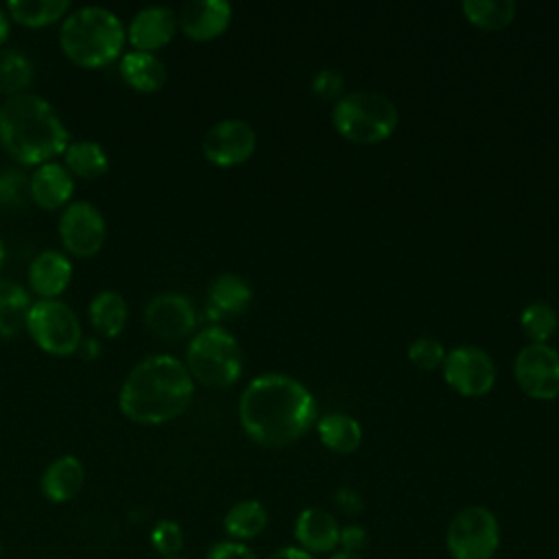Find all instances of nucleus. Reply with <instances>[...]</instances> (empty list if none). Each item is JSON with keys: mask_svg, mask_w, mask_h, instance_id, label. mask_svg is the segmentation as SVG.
Instances as JSON below:
<instances>
[{"mask_svg": "<svg viewBox=\"0 0 559 559\" xmlns=\"http://www.w3.org/2000/svg\"><path fill=\"white\" fill-rule=\"evenodd\" d=\"M238 417L251 441L264 448H284L312 428L317 406L299 380L284 373H264L245 386Z\"/></svg>", "mask_w": 559, "mask_h": 559, "instance_id": "f257e3e1", "label": "nucleus"}, {"mask_svg": "<svg viewBox=\"0 0 559 559\" xmlns=\"http://www.w3.org/2000/svg\"><path fill=\"white\" fill-rule=\"evenodd\" d=\"M192 393L188 367L170 354H155L129 371L120 386L118 406L135 424L159 426L179 417L192 402Z\"/></svg>", "mask_w": 559, "mask_h": 559, "instance_id": "f03ea898", "label": "nucleus"}, {"mask_svg": "<svg viewBox=\"0 0 559 559\" xmlns=\"http://www.w3.org/2000/svg\"><path fill=\"white\" fill-rule=\"evenodd\" d=\"M68 129L57 109L39 94L24 92L0 105V146L22 166H41L63 155Z\"/></svg>", "mask_w": 559, "mask_h": 559, "instance_id": "7ed1b4c3", "label": "nucleus"}, {"mask_svg": "<svg viewBox=\"0 0 559 559\" xmlns=\"http://www.w3.org/2000/svg\"><path fill=\"white\" fill-rule=\"evenodd\" d=\"M127 28L122 20L98 4L70 11L61 20V52L81 68H103L122 57Z\"/></svg>", "mask_w": 559, "mask_h": 559, "instance_id": "20e7f679", "label": "nucleus"}, {"mask_svg": "<svg viewBox=\"0 0 559 559\" xmlns=\"http://www.w3.org/2000/svg\"><path fill=\"white\" fill-rule=\"evenodd\" d=\"M332 124L338 135L356 144H376L386 140L397 127L393 100L376 92L343 94L332 109Z\"/></svg>", "mask_w": 559, "mask_h": 559, "instance_id": "39448f33", "label": "nucleus"}, {"mask_svg": "<svg viewBox=\"0 0 559 559\" xmlns=\"http://www.w3.org/2000/svg\"><path fill=\"white\" fill-rule=\"evenodd\" d=\"M183 365L192 380L212 389H225L242 373V352L225 328L210 325L190 338Z\"/></svg>", "mask_w": 559, "mask_h": 559, "instance_id": "423d86ee", "label": "nucleus"}, {"mask_svg": "<svg viewBox=\"0 0 559 559\" xmlns=\"http://www.w3.org/2000/svg\"><path fill=\"white\" fill-rule=\"evenodd\" d=\"M24 328L35 345L50 356L76 354L83 341V330L76 312L61 299L33 301Z\"/></svg>", "mask_w": 559, "mask_h": 559, "instance_id": "0eeeda50", "label": "nucleus"}, {"mask_svg": "<svg viewBox=\"0 0 559 559\" xmlns=\"http://www.w3.org/2000/svg\"><path fill=\"white\" fill-rule=\"evenodd\" d=\"M445 546L452 559H491L500 546V524L487 507H465L450 520Z\"/></svg>", "mask_w": 559, "mask_h": 559, "instance_id": "6e6552de", "label": "nucleus"}, {"mask_svg": "<svg viewBox=\"0 0 559 559\" xmlns=\"http://www.w3.org/2000/svg\"><path fill=\"white\" fill-rule=\"evenodd\" d=\"M59 238L66 251L76 258H90L105 245L107 223L100 210L90 201H72L61 210Z\"/></svg>", "mask_w": 559, "mask_h": 559, "instance_id": "1a4fd4ad", "label": "nucleus"}, {"mask_svg": "<svg viewBox=\"0 0 559 559\" xmlns=\"http://www.w3.org/2000/svg\"><path fill=\"white\" fill-rule=\"evenodd\" d=\"M518 386L533 400L559 395V352L546 343H528L513 360Z\"/></svg>", "mask_w": 559, "mask_h": 559, "instance_id": "9d476101", "label": "nucleus"}, {"mask_svg": "<svg viewBox=\"0 0 559 559\" xmlns=\"http://www.w3.org/2000/svg\"><path fill=\"white\" fill-rule=\"evenodd\" d=\"M443 378L456 393L478 397L491 391L496 367L491 356L476 345H459L445 354Z\"/></svg>", "mask_w": 559, "mask_h": 559, "instance_id": "9b49d317", "label": "nucleus"}, {"mask_svg": "<svg viewBox=\"0 0 559 559\" xmlns=\"http://www.w3.org/2000/svg\"><path fill=\"white\" fill-rule=\"evenodd\" d=\"M201 148L205 159L214 166H238L253 155L255 131L240 118H225L207 129Z\"/></svg>", "mask_w": 559, "mask_h": 559, "instance_id": "f8f14e48", "label": "nucleus"}, {"mask_svg": "<svg viewBox=\"0 0 559 559\" xmlns=\"http://www.w3.org/2000/svg\"><path fill=\"white\" fill-rule=\"evenodd\" d=\"M148 330L164 341H179L194 332L197 310L183 293H159L144 308Z\"/></svg>", "mask_w": 559, "mask_h": 559, "instance_id": "ddd939ff", "label": "nucleus"}, {"mask_svg": "<svg viewBox=\"0 0 559 559\" xmlns=\"http://www.w3.org/2000/svg\"><path fill=\"white\" fill-rule=\"evenodd\" d=\"M177 28V13L170 7L151 4L133 13L127 26V39L131 41L133 50L155 52L175 37Z\"/></svg>", "mask_w": 559, "mask_h": 559, "instance_id": "4468645a", "label": "nucleus"}, {"mask_svg": "<svg viewBox=\"0 0 559 559\" xmlns=\"http://www.w3.org/2000/svg\"><path fill=\"white\" fill-rule=\"evenodd\" d=\"M231 22V4L225 0H190L177 13V24L194 41L216 39Z\"/></svg>", "mask_w": 559, "mask_h": 559, "instance_id": "2eb2a0df", "label": "nucleus"}, {"mask_svg": "<svg viewBox=\"0 0 559 559\" xmlns=\"http://www.w3.org/2000/svg\"><path fill=\"white\" fill-rule=\"evenodd\" d=\"M26 280L31 293L39 299H57L70 286L72 262L57 249H44L31 260Z\"/></svg>", "mask_w": 559, "mask_h": 559, "instance_id": "dca6fc26", "label": "nucleus"}, {"mask_svg": "<svg viewBox=\"0 0 559 559\" xmlns=\"http://www.w3.org/2000/svg\"><path fill=\"white\" fill-rule=\"evenodd\" d=\"M295 539L310 555H328L341 546V526L332 513L308 507L295 520Z\"/></svg>", "mask_w": 559, "mask_h": 559, "instance_id": "f3484780", "label": "nucleus"}, {"mask_svg": "<svg viewBox=\"0 0 559 559\" xmlns=\"http://www.w3.org/2000/svg\"><path fill=\"white\" fill-rule=\"evenodd\" d=\"M74 194V177L59 162L35 166L31 175V201L41 210H63Z\"/></svg>", "mask_w": 559, "mask_h": 559, "instance_id": "a211bd4d", "label": "nucleus"}, {"mask_svg": "<svg viewBox=\"0 0 559 559\" xmlns=\"http://www.w3.org/2000/svg\"><path fill=\"white\" fill-rule=\"evenodd\" d=\"M83 483H85L83 463L72 454H63L44 469L39 485H41L44 498L59 504V502L72 500L83 489Z\"/></svg>", "mask_w": 559, "mask_h": 559, "instance_id": "6ab92c4d", "label": "nucleus"}, {"mask_svg": "<svg viewBox=\"0 0 559 559\" xmlns=\"http://www.w3.org/2000/svg\"><path fill=\"white\" fill-rule=\"evenodd\" d=\"M118 70L122 81L142 94H153L166 83V66L155 52L129 50L120 57Z\"/></svg>", "mask_w": 559, "mask_h": 559, "instance_id": "aec40b11", "label": "nucleus"}, {"mask_svg": "<svg viewBox=\"0 0 559 559\" xmlns=\"http://www.w3.org/2000/svg\"><path fill=\"white\" fill-rule=\"evenodd\" d=\"M251 304V288L249 284L236 273L218 275L207 290V314L212 319L223 317H238Z\"/></svg>", "mask_w": 559, "mask_h": 559, "instance_id": "412c9836", "label": "nucleus"}, {"mask_svg": "<svg viewBox=\"0 0 559 559\" xmlns=\"http://www.w3.org/2000/svg\"><path fill=\"white\" fill-rule=\"evenodd\" d=\"M87 317L94 328L105 338H116L129 319V306L118 290H100L92 297L87 306Z\"/></svg>", "mask_w": 559, "mask_h": 559, "instance_id": "4be33fe9", "label": "nucleus"}, {"mask_svg": "<svg viewBox=\"0 0 559 559\" xmlns=\"http://www.w3.org/2000/svg\"><path fill=\"white\" fill-rule=\"evenodd\" d=\"M321 443L336 454H352L362 441L360 424L345 413H328L317 419Z\"/></svg>", "mask_w": 559, "mask_h": 559, "instance_id": "5701e85b", "label": "nucleus"}, {"mask_svg": "<svg viewBox=\"0 0 559 559\" xmlns=\"http://www.w3.org/2000/svg\"><path fill=\"white\" fill-rule=\"evenodd\" d=\"M31 306V293L22 284L0 280V338H11L24 328Z\"/></svg>", "mask_w": 559, "mask_h": 559, "instance_id": "b1692460", "label": "nucleus"}, {"mask_svg": "<svg viewBox=\"0 0 559 559\" xmlns=\"http://www.w3.org/2000/svg\"><path fill=\"white\" fill-rule=\"evenodd\" d=\"M269 524V513L258 500L236 502L223 518V528L234 542H247L258 537Z\"/></svg>", "mask_w": 559, "mask_h": 559, "instance_id": "393cba45", "label": "nucleus"}, {"mask_svg": "<svg viewBox=\"0 0 559 559\" xmlns=\"http://www.w3.org/2000/svg\"><path fill=\"white\" fill-rule=\"evenodd\" d=\"M63 166L72 177L96 179L107 173L109 157L107 151L94 140H76L70 142L63 151Z\"/></svg>", "mask_w": 559, "mask_h": 559, "instance_id": "a878e982", "label": "nucleus"}, {"mask_svg": "<svg viewBox=\"0 0 559 559\" xmlns=\"http://www.w3.org/2000/svg\"><path fill=\"white\" fill-rule=\"evenodd\" d=\"M4 9L13 22L31 28L48 26L72 11L68 0H11Z\"/></svg>", "mask_w": 559, "mask_h": 559, "instance_id": "bb28decb", "label": "nucleus"}, {"mask_svg": "<svg viewBox=\"0 0 559 559\" xmlns=\"http://www.w3.org/2000/svg\"><path fill=\"white\" fill-rule=\"evenodd\" d=\"M461 9L465 17L483 31H500L515 17V4L511 0H465Z\"/></svg>", "mask_w": 559, "mask_h": 559, "instance_id": "cd10ccee", "label": "nucleus"}, {"mask_svg": "<svg viewBox=\"0 0 559 559\" xmlns=\"http://www.w3.org/2000/svg\"><path fill=\"white\" fill-rule=\"evenodd\" d=\"M33 83V63L20 50H2L0 52V92L9 96H17L28 92Z\"/></svg>", "mask_w": 559, "mask_h": 559, "instance_id": "c85d7f7f", "label": "nucleus"}, {"mask_svg": "<svg viewBox=\"0 0 559 559\" xmlns=\"http://www.w3.org/2000/svg\"><path fill=\"white\" fill-rule=\"evenodd\" d=\"M520 325L531 343H546L557 330V312L546 301H533L522 310Z\"/></svg>", "mask_w": 559, "mask_h": 559, "instance_id": "c756f323", "label": "nucleus"}, {"mask_svg": "<svg viewBox=\"0 0 559 559\" xmlns=\"http://www.w3.org/2000/svg\"><path fill=\"white\" fill-rule=\"evenodd\" d=\"M31 199V177L17 168L0 170V207L22 210Z\"/></svg>", "mask_w": 559, "mask_h": 559, "instance_id": "7c9ffc66", "label": "nucleus"}, {"mask_svg": "<svg viewBox=\"0 0 559 559\" xmlns=\"http://www.w3.org/2000/svg\"><path fill=\"white\" fill-rule=\"evenodd\" d=\"M408 360H411L415 367H419V369H424V371H430V369L443 365V360H445V349H443V345H441L437 338H432V336H419V338H415V341L408 345Z\"/></svg>", "mask_w": 559, "mask_h": 559, "instance_id": "2f4dec72", "label": "nucleus"}, {"mask_svg": "<svg viewBox=\"0 0 559 559\" xmlns=\"http://www.w3.org/2000/svg\"><path fill=\"white\" fill-rule=\"evenodd\" d=\"M151 544L164 559L177 557L183 546V531L173 520H159L151 531Z\"/></svg>", "mask_w": 559, "mask_h": 559, "instance_id": "473e14b6", "label": "nucleus"}, {"mask_svg": "<svg viewBox=\"0 0 559 559\" xmlns=\"http://www.w3.org/2000/svg\"><path fill=\"white\" fill-rule=\"evenodd\" d=\"M345 79L334 68H323L312 79V92L323 100H338L343 96Z\"/></svg>", "mask_w": 559, "mask_h": 559, "instance_id": "72a5a7b5", "label": "nucleus"}, {"mask_svg": "<svg viewBox=\"0 0 559 559\" xmlns=\"http://www.w3.org/2000/svg\"><path fill=\"white\" fill-rule=\"evenodd\" d=\"M205 559H255V555L240 542H234V539H225V542H216Z\"/></svg>", "mask_w": 559, "mask_h": 559, "instance_id": "f704fd0d", "label": "nucleus"}, {"mask_svg": "<svg viewBox=\"0 0 559 559\" xmlns=\"http://www.w3.org/2000/svg\"><path fill=\"white\" fill-rule=\"evenodd\" d=\"M365 544V531L360 526H345L341 528V546L343 550L358 552Z\"/></svg>", "mask_w": 559, "mask_h": 559, "instance_id": "c9c22d12", "label": "nucleus"}, {"mask_svg": "<svg viewBox=\"0 0 559 559\" xmlns=\"http://www.w3.org/2000/svg\"><path fill=\"white\" fill-rule=\"evenodd\" d=\"M266 559H314V555L306 552L299 546H284V548L271 552Z\"/></svg>", "mask_w": 559, "mask_h": 559, "instance_id": "e433bc0d", "label": "nucleus"}, {"mask_svg": "<svg viewBox=\"0 0 559 559\" xmlns=\"http://www.w3.org/2000/svg\"><path fill=\"white\" fill-rule=\"evenodd\" d=\"M83 358H96L98 354H100V343L96 341V338H83L81 341V345H79V349H76Z\"/></svg>", "mask_w": 559, "mask_h": 559, "instance_id": "4c0bfd02", "label": "nucleus"}, {"mask_svg": "<svg viewBox=\"0 0 559 559\" xmlns=\"http://www.w3.org/2000/svg\"><path fill=\"white\" fill-rule=\"evenodd\" d=\"M9 33H11V17H9L7 9L0 7V46L9 39Z\"/></svg>", "mask_w": 559, "mask_h": 559, "instance_id": "58836bf2", "label": "nucleus"}, {"mask_svg": "<svg viewBox=\"0 0 559 559\" xmlns=\"http://www.w3.org/2000/svg\"><path fill=\"white\" fill-rule=\"evenodd\" d=\"M330 559H365L360 552H349V550H338Z\"/></svg>", "mask_w": 559, "mask_h": 559, "instance_id": "ea45409f", "label": "nucleus"}, {"mask_svg": "<svg viewBox=\"0 0 559 559\" xmlns=\"http://www.w3.org/2000/svg\"><path fill=\"white\" fill-rule=\"evenodd\" d=\"M2 264H4V245L0 240V269H2Z\"/></svg>", "mask_w": 559, "mask_h": 559, "instance_id": "a19ab883", "label": "nucleus"}, {"mask_svg": "<svg viewBox=\"0 0 559 559\" xmlns=\"http://www.w3.org/2000/svg\"><path fill=\"white\" fill-rule=\"evenodd\" d=\"M166 559H186V557H179V555H177V557H166Z\"/></svg>", "mask_w": 559, "mask_h": 559, "instance_id": "79ce46f5", "label": "nucleus"}]
</instances>
